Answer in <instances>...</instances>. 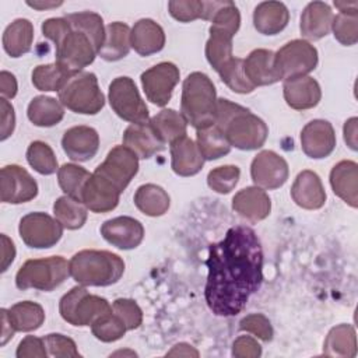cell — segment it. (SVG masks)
Listing matches in <instances>:
<instances>
[{
	"mask_svg": "<svg viewBox=\"0 0 358 358\" xmlns=\"http://www.w3.org/2000/svg\"><path fill=\"white\" fill-rule=\"evenodd\" d=\"M206 266L204 296L208 308L217 316H235L263 281L260 239L250 227H232L224 239L210 245Z\"/></svg>",
	"mask_w": 358,
	"mask_h": 358,
	"instance_id": "cell-1",
	"label": "cell"
},
{
	"mask_svg": "<svg viewBox=\"0 0 358 358\" xmlns=\"http://www.w3.org/2000/svg\"><path fill=\"white\" fill-rule=\"evenodd\" d=\"M225 134L231 147L250 151L260 148L268 136L267 124L249 109L228 99L217 101L215 123Z\"/></svg>",
	"mask_w": 358,
	"mask_h": 358,
	"instance_id": "cell-2",
	"label": "cell"
},
{
	"mask_svg": "<svg viewBox=\"0 0 358 358\" xmlns=\"http://www.w3.org/2000/svg\"><path fill=\"white\" fill-rule=\"evenodd\" d=\"M217 92L213 81L204 73H190L182 85L180 112L196 130L215 123Z\"/></svg>",
	"mask_w": 358,
	"mask_h": 358,
	"instance_id": "cell-3",
	"label": "cell"
},
{
	"mask_svg": "<svg viewBox=\"0 0 358 358\" xmlns=\"http://www.w3.org/2000/svg\"><path fill=\"white\" fill-rule=\"evenodd\" d=\"M69 268L70 275L80 285L106 287L120 280L124 273V262L108 250L85 249L70 259Z\"/></svg>",
	"mask_w": 358,
	"mask_h": 358,
	"instance_id": "cell-4",
	"label": "cell"
},
{
	"mask_svg": "<svg viewBox=\"0 0 358 358\" xmlns=\"http://www.w3.org/2000/svg\"><path fill=\"white\" fill-rule=\"evenodd\" d=\"M59 101L71 112L81 115H96L105 105L98 78L90 71L73 74L60 88Z\"/></svg>",
	"mask_w": 358,
	"mask_h": 358,
	"instance_id": "cell-5",
	"label": "cell"
},
{
	"mask_svg": "<svg viewBox=\"0 0 358 358\" xmlns=\"http://www.w3.org/2000/svg\"><path fill=\"white\" fill-rule=\"evenodd\" d=\"M70 274L69 263L62 256L27 260L15 275V285L20 289L52 291L59 287Z\"/></svg>",
	"mask_w": 358,
	"mask_h": 358,
	"instance_id": "cell-6",
	"label": "cell"
},
{
	"mask_svg": "<svg viewBox=\"0 0 358 358\" xmlns=\"http://www.w3.org/2000/svg\"><path fill=\"white\" fill-rule=\"evenodd\" d=\"M112 310L102 296L92 295L84 285H77L64 294L59 303L62 317L73 326H90L95 319Z\"/></svg>",
	"mask_w": 358,
	"mask_h": 358,
	"instance_id": "cell-7",
	"label": "cell"
},
{
	"mask_svg": "<svg viewBox=\"0 0 358 358\" xmlns=\"http://www.w3.org/2000/svg\"><path fill=\"white\" fill-rule=\"evenodd\" d=\"M316 48L303 39L287 42L274 53V66L280 80H294L308 76L317 66Z\"/></svg>",
	"mask_w": 358,
	"mask_h": 358,
	"instance_id": "cell-8",
	"label": "cell"
},
{
	"mask_svg": "<svg viewBox=\"0 0 358 358\" xmlns=\"http://www.w3.org/2000/svg\"><path fill=\"white\" fill-rule=\"evenodd\" d=\"M108 96L112 109L123 120L130 123L148 120V108L130 77H116L109 84Z\"/></svg>",
	"mask_w": 358,
	"mask_h": 358,
	"instance_id": "cell-9",
	"label": "cell"
},
{
	"mask_svg": "<svg viewBox=\"0 0 358 358\" xmlns=\"http://www.w3.org/2000/svg\"><path fill=\"white\" fill-rule=\"evenodd\" d=\"M96 50L90 38L71 27V31L56 45V62L70 74L83 71L90 66L96 56Z\"/></svg>",
	"mask_w": 358,
	"mask_h": 358,
	"instance_id": "cell-10",
	"label": "cell"
},
{
	"mask_svg": "<svg viewBox=\"0 0 358 358\" xmlns=\"http://www.w3.org/2000/svg\"><path fill=\"white\" fill-rule=\"evenodd\" d=\"M18 232L27 246L48 249L60 241L63 235V225L56 218L36 211L21 218Z\"/></svg>",
	"mask_w": 358,
	"mask_h": 358,
	"instance_id": "cell-11",
	"label": "cell"
},
{
	"mask_svg": "<svg viewBox=\"0 0 358 358\" xmlns=\"http://www.w3.org/2000/svg\"><path fill=\"white\" fill-rule=\"evenodd\" d=\"M138 171V157L126 145L113 147L105 161L96 166L95 173L113 183L123 192Z\"/></svg>",
	"mask_w": 358,
	"mask_h": 358,
	"instance_id": "cell-12",
	"label": "cell"
},
{
	"mask_svg": "<svg viewBox=\"0 0 358 358\" xmlns=\"http://www.w3.org/2000/svg\"><path fill=\"white\" fill-rule=\"evenodd\" d=\"M179 83V69L171 62H162L141 74V84L148 101L157 106H165Z\"/></svg>",
	"mask_w": 358,
	"mask_h": 358,
	"instance_id": "cell-13",
	"label": "cell"
},
{
	"mask_svg": "<svg viewBox=\"0 0 358 358\" xmlns=\"http://www.w3.org/2000/svg\"><path fill=\"white\" fill-rule=\"evenodd\" d=\"M0 196L3 203L21 204L36 197L38 183L20 165H7L0 171Z\"/></svg>",
	"mask_w": 358,
	"mask_h": 358,
	"instance_id": "cell-14",
	"label": "cell"
},
{
	"mask_svg": "<svg viewBox=\"0 0 358 358\" xmlns=\"http://www.w3.org/2000/svg\"><path fill=\"white\" fill-rule=\"evenodd\" d=\"M287 161L271 150L260 151L252 161L250 175L257 187L262 189H278L288 179Z\"/></svg>",
	"mask_w": 358,
	"mask_h": 358,
	"instance_id": "cell-15",
	"label": "cell"
},
{
	"mask_svg": "<svg viewBox=\"0 0 358 358\" xmlns=\"http://www.w3.org/2000/svg\"><path fill=\"white\" fill-rule=\"evenodd\" d=\"M101 234L112 246L123 250L137 248L144 238L143 224L127 215L108 220L101 227Z\"/></svg>",
	"mask_w": 358,
	"mask_h": 358,
	"instance_id": "cell-16",
	"label": "cell"
},
{
	"mask_svg": "<svg viewBox=\"0 0 358 358\" xmlns=\"http://www.w3.org/2000/svg\"><path fill=\"white\" fill-rule=\"evenodd\" d=\"M302 151L313 159L329 157L336 147V133L333 126L323 119H315L301 131Z\"/></svg>",
	"mask_w": 358,
	"mask_h": 358,
	"instance_id": "cell-17",
	"label": "cell"
},
{
	"mask_svg": "<svg viewBox=\"0 0 358 358\" xmlns=\"http://www.w3.org/2000/svg\"><path fill=\"white\" fill-rule=\"evenodd\" d=\"M120 193L113 183L94 172L84 185L81 201L92 213H108L119 204Z\"/></svg>",
	"mask_w": 358,
	"mask_h": 358,
	"instance_id": "cell-18",
	"label": "cell"
},
{
	"mask_svg": "<svg viewBox=\"0 0 358 358\" xmlns=\"http://www.w3.org/2000/svg\"><path fill=\"white\" fill-rule=\"evenodd\" d=\"M123 145L130 148L138 158L147 159L165 148V141L150 120L131 123L123 133Z\"/></svg>",
	"mask_w": 358,
	"mask_h": 358,
	"instance_id": "cell-19",
	"label": "cell"
},
{
	"mask_svg": "<svg viewBox=\"0 0 358 358\" xmlns=\"http://www.w3.org/2000/svg\"><path fill=\"white\" fill-rule=\"evenodd\" d=\"M62 147L70 159L84 162L98 152L99 136L90 126H74L63 134Z\"/></svg>",
	"mask_w": 358,
	"mask_h": 358,
	"instance_id": "cell-20",
	"label": "cell"
},
{
	"mask_svg": "<svg viewBox=\"0 0 358 358\" xmlns=\"http://www.w3.org/2000/svg\"><path fill=\"white\" fill-rule=\"evenodd\" d=\"M292 200L305 210H317L326 203V192L319 175L313 171H302L291 187Z\"/></svg>",
	"mask_w": 358,
	"mask_h": 358,
	"instance_id": "cell-21",
	"label": "cell"
},
{
	"mask_svg": "<svg viewBox=\"0 0 358 358\" xmlns=\"http://www.w3.org/2000/svg\"><path fill=\"white\" fill-rule=\"evenodd\" d=\"M232 208L241 217L257 222L268 217L271 200L268 194L257 186H249L239 190L232 199Z\"/></svg>",
	"mask_w": 358,
	"mask_h": 358,
	"instance_id": "cell-22",
	"label": "cell"
},
{
	"mask_svg": "<svg viewBox=\"0 0 358 358\" xmlns=\"http://www.w3.org/2000/svg\"><path fill=\"white\" fill-rule=\"evenodd\" d=\"M284 99L292 109L305 110L316 106L322 98L319 83L309 76L287 80L282 85Z\"/></svg>",
	"mask_w": 358,
	"mask_h": 358,
	"instance_id": "cell-23",
	"label": "cell"
},
{
	"mask_svg": "<svg viewBox=\"0 0 358 358\" xmlns=\"http://www.w3.org/2000/svg\"><path fill=\"white\" fill-rule=\"evenodd\" d=\"M203 20L211 21L210 31L222 32L235 36L241 25V14L235 3L224 1H203Z\"/></svg>",
	"mask_w": 358,
	"mask_h": 358,
	"instance_id": "cell-24",
	"label": "cell"
},
{
	"mask_svg": "<svg viewBox=\"0 0 358 358\" xmlns=\"http://www.w3.org/2000/svg\"><path fill=\"white\" fill-rule=\"evenodd\" d=\"M245 76L256 88L271 85L280 81V76L274 66V52L268 49H255L243 60Z\"/></svg>",
	"mask_w": 358,
	"mask_h": 358,
	"instance_id": "cell-25",
	"label": "cell"
},
{
	"mask_svg": "<svg viewBox=\"0 0 358 358\" xmlns=\"http://www.w3.org/2000/svg\"><path fill=\"white\" fill-rule=\"evenodd\" d=\"M333 11L329 4L323 1H312L309 3L301 15L299 29L302 36L317 41L326 36L331 31L333 24Z\"/></svg>",
	"mask_w": 358,
	"mask_h": 358,
	"instance_id": "cell-26",
	"label": "cell"
},
{
	"mask_svg": "<svg viewBox=\"0 0 358 358\" xmlns=\"http://www.w3.org/2000/svg\"><path fill=\"white\" fill-rule=\"evenodd\" d=\"M172 169L179 176H193L204 165V158L197 144L187 136H182L171 143Z\"/></svg>",
	"mask_w": 358,
	"mask_h": 358,
	"instance_id": "cell-27",
	"label": "cell"
},
{
	"mask_svg": "<svg viewBox=\"0 0 358 358\" xmlns=\"http://www.w3.org/2000/svg\"><path fill=\"white\" fill-rule=\"evenodd\" d=\"M130 43L138 55L150 56L162 50L165 45V32L154 20L141 18L130 31Z\"/></svg>",
	"mask_w": 358,
	"mask_h": 358,
	"instance_id": "cell-28",
	"label": "cell"
},
{
	"mask_svg": "<svg viewBox=\"0 0 358 358\" xmlns=\"http://www.w3.org/2000/svg\"><path fill=\"white\" fill-rule=\"evenodd\" d=\"M333 192L351 207L358 206V165L354 161H340L330 172Z\"/></svg>",
	"mask_w": 358,
	"mask_h": 358,
	"instance_id": "cell-29",
	"label": "cell"
},
{
	"mask_svg": "<svg viewBox=\"0 0 358 358\" xmlns=\"http://www.w3.org/2000/svg\"><path fill=\"white\" fill-rule=\"evenodd\" d=\"M289 20V11L281 1H263L253 11V25L263 35L281 32Z\"/></svg>",
	"mask_w": 358,
	"mask_h": 358,
	"instance_id": "cell-30",
	"label": "cell"
},
{
	"mask_svg": "<svg viewBox=\"0 0 358 358\" xmlns=\"http://www.w3.org/2000/svg\"><path fill=\"white\" fill-rule=\"evenodd\" d=\"M130 28L127 24L116 21L105 27V39L98 52L106 62H116L126 57L130 52Z\"/></svg>",
	"mask_w": 358,
	"mask_h": 358,
	"instance_id": "cell-31",
	"label": "cell"
},
{
	"mask_svg": "<svg viewBox=\"0 0 358 358\" xmlns=\"http://www.w3.org/2000/svg\"><path fill=\"white\" fill-rule=\"evenodd\" d=\"M34 41V25L27 18L13 21L3 34V48L11 57H20L31 50Z\"/></svg>",
	"mask_w": 358,
	"mask_h": 358,
	"instance_id": "cell-32",
	"label": "cell"
},
{
	"mask_svg": "<svg viewBox=\"0 0 358 358\" xmlns=\"http://www.w3.org/2000/svg\"><path fill=\"white\" fill-rule=\"evenodd\" d=\"M136 207L145 215L159 217L164 215L171 204L168 193L158 185H141L134 193Z\"/></svg>",
	"mask_w": 358,
	"mask_h": 358,
	"instance_id": "cell-33",
	"label": "cell"
},
{
	"mask_svg": "<svg viewBox=\"0 0 358 358\" xmlns=\"http://www.w3.org/2000/svg\"><path fill=\"white\" fill-rule=\"evenodd\" d=\"M28 119L39 127H52L62 122L64 116L63 105L52 96H35L27 109Z\"/></svg>",
	"mask_w": 358,
	"mask_h": 358,
	"instance_id": "cell-34",
	"label": "cell"
},
{
	"mask_svg": "<svg viewBox=\"0 0 358 358\" xmlns=\"http://www.w3.org/2000/svg\"><path fill=\"white\" fill-rule=\"evenodd\" d=\"M323 352L331 357L352 358L357 354V336L351 324H338L326 336Z\"/></svg>",
	"mask_w": 358,
	"mask_h": 358,
	"instance_id": "cell-35",
	"label": "cell"
},
{
	"mask_svg": "<svg viewBox=\"0 0 358 358\" xmlns=\"http://www.w3.org/2000/svg\"><path fill=\"white\" fill-rule=\"evenodd\" d=\"M8 310V317L15 331H32L42 326L45 320L43 308L31 301H22L13 305Z\"/></svg>",
	"mask_w": 358,
	"mask_h": 358,
	"instance_id": "cell-36",
	"label": "cell"
},
{
	"mask_svg": "<svg viewBox=\"0 0 358 358\" xmlns=\"http://www.w3.org/2000/svg\"><path fill=\"white\" fill-rule=\"evenodd\" d=\"M197 147L203 158L208 161L218 159L231 151V144L217 124L197 130Z\"/></svg>",
	"mask_w": 358,
	"mask_h": 358,
	"instance_id": "cell-37",
	"label": "cell"
},
{
	"mask_svg": "<svg viewBox=\"0 0 358 358\" xmlns=\"http://www.w3.org/2000/svg\"><path fill=\"white\" fill-rule=\"evenodd\" d=\"M87 207L83 201L70 196L59 197L53 204V214L56 220L67 229H78L87 221Z\"/></svg>",
	"mask_w": 358,
	"mask_h": 358,
	"instance_id": "cell-38",
	"label": "cell"
},
{
	"mask_svg": "<svg viewBox=\"0 0 358 358\" xmlns=\"http://www.w3.org/2000/svg\"><path fill=\"white\" fill-rule=\"evenodd\" d=\"M66 18L74 29L81 31L90 38V41L92 42L98 53L105 39V27H103L102 17L92 11H81V13L67 14Z\"/></svg>",
	"mask_w": 358,
	"mask_h": 358,
	"instance_id": "cell-39",
	"label": "cell"
},
{
	"mask_svg": "<svg viewBox=\"0 0 358 358\" xmlns=\"http://www.w3.org/2000/svg\"><path fill=\"white\" fill-rule=\"evenodd\" d=\"M150 122L152 123L161 138L165 141V144H171L176 138L186 136L187 122L185 120L182 113L176 112L175 109H162Z\"/></svg>",
	"mask_w": 358,
	"mask_h": 358,
	"instance_id": "cell-40",
	"label": "cell"
},
{
	"mask_svg": "<svg viewBox=\"0 0 358 358\" xmlns=\"http://www.w3.org/2000/svg\"><path fill=\"white\" fill-rule=\"evenodd\" d=\"M206 57L211 67L220 73L232 59V36L210 31V38L206 43Z\"/></svg>",
	"mask_w": 358,
	"mask_h": 358,
	"instance_id": "cell-41",
	"label": "cell"
},
{
	"mask_svg": "<svg viewBox=\"0 0 358 358\" xmlns=\"http://www.w3.org/2000/svg\"><path fill=\"white\" fill-rule=\"evenodd\" d=\"M69 71L62 69L57 63L39 64L32 71V84L39 91H60L66 81L71 77Z\"/></svg>",
	"mask_w": 358,
	"mask_h": 358,
	"instance_id": "cell-42",
	"label": "cell"
},
{
	"mask_svg": "<svg viewBox=\"0 0 358 358\" xmlns=\"http://www.w3.org/2000/svg\"><path fill=\"white\" fill-rule=\"evenodd\" d=\"M91 173L76 164H64L57 171V180L60 189L70 197L81 201V194L85 182Z\"/></svg>",
	"mask_w": 358,
	"mask_h": 358,
	"instance_id": "cell-43",
	"label": "cell"
},
{
	"mask_svg": "<svg viewBox=\"0 0 358 358\" xmlns=\"http://www.w3.org/2000/svg\"><path fill=\"white\" fill-rule=\"evenodd\" d=\"M28 164L41 175H52L57 168V159L53 150L43 141H32L27 150Z\"/></svg>",
	"mask_w": 358,
	"mask_h": 358,
	"instance_id": "cell-44",
	"label": "cell"
},
{
	"mask_svg": "<svg viewBox=\"0 0 358 358\" xmlns=\"http://www.w3.org/2000/svg\"><path fill=\"white\" fill-rule=\"evenodd\" d=\"M91 330L98 340L103 343H112L122 338L127 327L124 322L113 310H110L95 319L91 324Z\"/></svg>",
	"mask_w": 358,
	"mask_h": 358,
	"instance_id": "cell-45",
	"label": "cell"
},
{
	"mask_svg": "<svg viewBox=\"0 0 358 358\" xmlns=\"http://www.w3.org/2000/svg\"><path fill=\"white\" fill-rule=\"evenodd\" d=\"M331 29L341 45H355L358 41V13H338L333 18Z\"/></svg>",
	"mask_w": 358,
	"mask_h": 358,
	"instance_id": "cell-46",
	"label": "cell"
},
{
	"mask_svg": "<svg viewBox=\"0 0 358 358\" xmlns=\"http://www.w3.org/2000/svg\"><path fill=\"white\" fill-rule=\"evenodd\" d=\"M221 80L238 94H249L255 90V87L249 83L243 70V60L234 57L220 73Z\"/></svg>",
	"mask_w": 358,
	"mask_h": 358,
	"instance_id": "cell-47",
	"label": "cell"
},
{
	"mask_svg": "<svg viewBox=\"0 0 358 358\" xmlns=\"http://www.w3.org/2000/svg\"><path fill=\"white\" fill-rule=\"evenodd\" d=\"M241 176V169L235 165H224L214 168L207 175L208 186L221 194L229 193L238 183Z\"/></svg>",
	"mask_w": 358,
	"mask_h": 358,
	"instance_id": "cell-48",
	"label": "cell"
},
{
	"mask_svg": "<svg viewBox=\"0 0 358 358\" xmlns=\"http://www.w3.org/2000/svg\"><path fill=\"white\" fill-rule=\"evenodd\" d=\"M112 310L124 322L127 330H134L143 323V312L133 299L119 298L113 301Z\"/></svg>",
	"mask_w": 358,
	"mask_h": 358,
	"instance_id": "cell-49",
	"label": "cell"
},
{
	"mask_svg": "<svg viewBox=\"0 0 358 358\" xmlns=\"http://www.w3.org/2000/svg\"><path fill=\"white\" fill-rule=\"evenodd\" d=\"M171 15L180 22H190L203 18V1L199 0H172L168 3Z\"/></svg>",
	"mask_w": 358,
	"mask_h": 358,
	"instance_id": "cell-50",
	"label": "cell"
},
{
	"mask_svg": "<svg viewBox=\"0 0 358 358\" xmlns=\"http://www.w3.org/2000/svg\"><path fill=\"white\" fill-rule=\"evenodd\" d=\"M48 355L50 357H80L76 343L63 334L52 333L43 337Z\"/></svg>",
	"mask_w": 358,
	"mask_h": 358,
	"instance_id": "cell-51",
	"label": "cell"
},
{
	"mask_svg": "<svg viewBox=\"0 0 358 358\" xmlns=\"http://www.w3.org/2000/svg\"><path fill=\"white\" fill-rule=\"evenodd\" d=\"M239 330L249 331L263 341H270L273 338V327L270 320L262 313H252L245 316L239 322Z\"/></svg>",
	"mask_w": 358,
	"mask_h": 358,
	"instance_id": "cell-52",
	"label": "cell"
},
{
	"mask_svg": "<svg viewBox=\"0 0 358 358\" xmlns=\"http://www.w3.org/2000/svg\"><path fill=\"white\" fill-rule=\"evenodd\" d=\"M71 31V25L67 21L66 17H60V18H49L46 21H43L42 24V34L43 36H46L48 39H50L55 46L63 41V38Z\"/></svg>",
	"mask_w": 358,
	"mask_h": 358,
	"instance_id": "cell-53",
	"label": "cell"
},
{
	"mask_svg": "<svg viewBox=\"0 0 358 358\" xmlns=\"http://www.w3.org/2000/svg\"><path fill=\"white\" fill-rule=\"evenodd\" d=\"M15 355L18 358H32V357L45 358L48 355L45 340L35 337V336H27L18 344Z\"/></svg>",
	"mask_w": 358,
	"mask_h": 358,
	"instance_id": "cell-54",
	"label": "cell"
},
{
	"mask_svg": "<svg viewBox=\"0 0 358 358\" xmlns=\"http://www.w3.org/2000/svg\"><path fill=\"white\" fill-rule=\"evenodd\" d=\"M232 355L238 358H256L262 355V347L250 336H241L234 341Z\"/></svg>",
	"mask_w": 358,
	"mask_h": 358,
	"instance_id": "cell-55",
	"label": "cell"
},
{
	"mask_svg": "<svg viewBox=\"0 0 358 358\" xmlns=\"http://www.w3.org/2000/svg\"><path fill=\"white\" fill-rule=\"evenodd\" d=\"M0 109H1V127H0V138L4 141L8 138L15 127V115L13 105L6 99H0Z\"/></svg>",
	"mask_w": 358,
	"mask_h": 358,
	"instance_id": "cell-56",
	"label": "cell"
},
{
	"mask_svg": "<svg viewBox=\"0 0 358 358\" xmlns=\"http://www.w3.org/2000/svg\"><path fill=\"white\" fill-rule=\"evenodd\" d=\"M17 90H18V85H17V80L14 77V74L3 70L0 73V91H1V95L3 98H14L15 94H17Z\"/></svg>",
	"mask_w": 358,
	"mask_h": 358,
	"instance_id": "cell-57",
	"label": "cell"
},
{
	"mask_svg": "<svg viewBox=\"0 0 358 358\" xmlns=\"http://www.w3.org/2000/svg\"><path fill=\"white\" fill-rule=\"evenodd\" d=\"M15 257V248L7 235H1V271H6Z\"/></svg>",
	"mask_w": 358,
	"mask_h": 358,
	"instance_id": "cell-58",
	"label": "cell"
},
{
	"mask_svg": "<svg viewBox=\"0 0 358 358\" xmlns=\"http://www.w3.org/2000/svg\"><path fill=\"white\" fill-rule=\"evenodd\" d=\"M357 117H351L344 124V140L351 150H357Z\"/></svg>",
	"mask_w": 358,
	"mask_h": 358,
	"instance_id": "cell-59",
	"label": "cell"
},
{
	"mask_svg": "<svg viewBox=\"0 0 358 358\" xmlns=\"http://www.w3.org/2000/svg\"><path fill=\"white\" fill-rule=\"evenodd\" d=\"M1 322H3V327H1V345H4L14 334V327L11 324V320L8 317V310L7 309H1Z\"/></svg>",
	"mask_w": 358,
	"mask_h": 358,
	"instance_id": "cell-60",
	"label": "cell"
},
{
	"mask_svg": "<svg viewBox=\"0 0 358 358\" xmlns=\"http://www.w3.org/2000/svg\"><path fill=\"white\" fill-rule=\"evenodd\" d=\"M166 355H185V357H199V352L189 344H185V343H180V344H176Z\"/></svg>",
	"mask_w": 358,
	"mask_h": 358,
	"instance_id": "cell-61",
	"label": "cell"
},
{
	"mask_svg": "<svg viewBox=\"0 0 358 358\" xmlns=\"http://www.w3.org/2000/svg\"><path fill=\"white\" fill-rule=\"evenodd\" d=\"M340 13H358V1H334Z\"/></svg>",
	"mask_w": 358,
	"mask_h": 358,
	"instance_id": "cell-62",
	"label": "cell"
},
{
	"mask_svg": "<svg viewBox=\"0 0 358 358\" xmlns=\"http://www.w3.org/2000/svg\"><path fill=\"white\" fill-rule=\"evenodd\" d=\"M27 4L36 10H46V8H53V7L62 6V1H27Z\"/></svg>",
	"mask_w": 358,
	"mask_h": 358,
	"instance_id": "cell-63",
	"label": "cell"
}]
</instances>
